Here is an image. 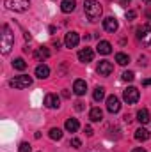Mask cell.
<instances>
[{"label": "cell", "instance_id": "cell-13", "mask_svg": "<svg viewBox=\"0 0 151 152\" xmlns=\"http://www.w3.org/2000/svg\"><path fill=\"white\" fill-rule=\"evenodd\" d=\"M73 92H75L76 96H84V94L87 92V83H85L84 80H75V83H73Z\"/></svg>", "mask_w": 151, "mask_h": 152}, {"label": "cell", "instance_id": "cell-34", "mask_svg": "<svg viewBox=\"0 0 151 152\" xmlns=\"http://www.w3.org/2000/svg\"><path fill=\"white\" fill-rule=\"evenodd\" d=\"M132 152H146V151H144L142 147H137V149H133V151H132Z\"/></svg>", "mask_w": 151, "mask_h": 152}, {"label": "cell", "instance_id": "cell-33", "mask_svg": "<svg viewBox=\"0 0 151 152\" xmlns=\"http://www.w3.org/2000/svg\"><path fill=\"white\" fill-rule=\"evenodd\" d=\"M124 122H128V124H130V122H132V117H130V115H124Z\"/></svg>", "mask_w": 151, "mask_h": 152}, {"label": "cell", "instance_id": "cell-2", "mask_svg": "<svg viewBox=\"0 0 151 152\" xmlns=\"http://www.w3.org/2000/svg\"><path fill=\"white\" fill-rule=\"evenodd\" d=\"M13 44H14V34L11 32L9 25H4V27H2V36H0V48H2V53L7 55V53L11 51Z\"/></svg>", "mask_w": 151, "mask_h": 152}, {"label": "cell", "instance_id": "cell-24", "mask_svg": "<svg viewBox=\"0 0 151 152\" xmlns=\"http://www.w3.org/2000/svg\"><path fill=\"white\" fill-rule=\"evenodd\" d=\"M13 67H14L16 71H25V69H27V62H25L23 58H14Z\"/></svg>", "mask_w": 151, "mask_h": 152}, {"label": "cell", "instance_id": "cell-5", "mask_svg": "<svg viewBox=\"0 0 151 152\" xmlns=\"http://www.w3.org/2000/svg\"><path fill=\"white\" fill-rule=\"evenodd\" d=\"M9 85L11 87H14V88H27V87H30L32 85V78L27 75H21V76H16V78H13L11 81H9Z\"/></svg>", "mask_w": 151, "mask_h": 152}, {"label": "cell", "instance_id": "cell-21", "mask_svg": "<svg viewBox=\"0 0 151 152\" xmlns=\"http://www.w3.org/2000/svg\"><path fill=\"white\" fill-rule=\"evenodd\" d=\"M93 97H94V101H96V103H100V101L105 97V88H103V87H96V88H94V92H93Z\"/></svg>", "mask_w": 151, "mask_h": 152}, {"label": "cell", "instance_id": "cell-15", "mask_svg": "<svg viewBox=\"0 0 151 152\" xmlns=\"http://www.w3.org/2000/svg\"><path fill=\"white\" fill-rule=\"evenodd\" d=\"M36 76L41 78V80L48 78V76H50V67H48V66H44V64H39L38 67H36Z\"/></svg>", "mask_w": 151, "mask_h": 152}, {"label": "cell", "instance_id": "cell-4", "mask_svg": "<svg viewBox=\"0 0 151 152\" xmlns=\"http://www.w3.org/2000/svg\"><path fill=\"white\" fill-rule=\"evenodd\" d=\"M5 5H7V9H11V11L23 12V11L29 9L30 2H29V0H5Z\"/></svg>", "mask_w": 151, "mask_h": 152}, {"label": "cell", "instance_id": "cell-7", "mask_svg": "<svg viewBox=\"0 0 151 152\" xmlns=\"http://www.w3.org/2000/svg\"><path fill=\"white\" fill-rule=\"evenodd\" d=\"M44 106L50 108V110L59 108V106H61V99H59V96H57V94H46V97H44Z\"/></svg>", "mask_w": 151, "mask_h": 152}, {"label": "cell", "instance_id": "cell-29", "mask_svg": "<svg viewBox=\"0 0 151 152\" xmlns=\"http://www.w3.org/2000/svg\"><path fill=\"white\" fill-rule=\"evenodd\" d=\"M135 16H137V12H135V11H128V12H126V18H128V21L135 20Z\"/></svg>", "mask_w": 151, "mask_h": 152}, {"label": "cell", "instance_id": "cell-14", "mask_svg": "<svg viewBox=\"0 0 151 152\" xmlns=\"http://www.w3.org/2000/svg\"><path fill=\"white\" fill-rule=\"evenodd\" d=\"M96 50H98V53H101V55H110V53H112V44H110L109 41H100L98 46H96Z\"/></svg>", "mask_w": 151, "mask_h": 152}, {"label": "cell", "instance_id": "cell-31", "mask_svg": "<svg viewBox=\"0 0 151 152\" xmlns=\"http://www.w3.org/2000/svg\"><path fill=\"white\" fill-rule=\"evenodd\" d=\"M75 108L78 110V112H82V110H84V103H80V101H78V103L75 104Z\"/></svg>", "mask_w": 151, "mask_h": 152}, {"label": "cell", "instance_id": "cell-11", "mask_svg": "<svg viewBox=\"0 0 151 152\" xmlns=\"http://www.w3.org/2000/svg\"><path fill=\"white\" fill-rule=\"evenodd\" d=\"M103 28L107 30V32H115L117 28H119V23H117V20L114 18V16H109V18H105L103 20Z\"/></svg>", "mask_w": 151, "mask_h": 152}, {"label": "cell", "instance_id": "cell-28", "mask_svg": "<svg viewBox=\"0 0 151 152\" xmlns=\"http://www.w3.org/2000/svg\"><path fill=\"white\" fill-rule=\"evenodd\" d=\"M70 145H71L73 149H78V147L82 145V142H80L78 138H71V142H70Z\"/></svg>", "mask_w": 151, "mask_h": 152}, {"label": "cell", "instance_id": "cell-1", "mask_svg": "<svg viewBox=\"0 0 151 152\" xmlns=\"http://www.w3.org/2000/svg\"><path fill=\"white\" fill-rule=\"evenodd\" d=\"M84 11H85V16L89 18V21H98L100 16H101V5L98 0H85L84 2Z\"/></svg>", "mask_w": 151, "mask_h": 152}, {"label": "cell", "instance_id": "cell-25", "mask_svg": "<svg viewBox=\"0 0 151 152\" xmlns=\"http://www.w3.org/2000/svg\"><path fill=\"white\" fill-rule=\"evenodd\" d=\"M48 134H50L52 140H61V138H62V129H59V127H52Z\"/></svg>", "mask_w": 151, "mask_h": 152}, {"label": "cell", "instance_id": "cell-27", "mask_svg": "<svg viewBox=\"0 0 151 152\" xmlns=\"http://www.w3.org/2000/svg\"><path fill=\"white\" fill-rule=\"evenodd\" d=\"M20 152H32V147H30V143H27V142H23V143H20Z\"/></svg>", "mask_w": 151, "mask_h": 152}, {"label": "cell", "instance_id": "cell-23", "mask_svg": "<svg viewBox=\"0 0 151 152\" xmlns=\"http://www.w3.org/2000/svg\"><path fill=\"white\" fill-rule=\"evenodd\" d=\"M115 62H117L119 66H126V64L130 62V57H128L126 53H115Z\"/></svg>", "mask_w": 151, "mask_h": 152}, {"label": "cell", "instance_id": "cell-35", "mask_svg": "<svg viewBox=\"0 0 151 152\" xmlns=\"http://www.w3.org/2000/svg\"><path fill=\"white\" fill-rule=\"evenodd\" d=\"M121 4H123V5H126V4H130V0H121Z\"/></svg>", "mask_w": 151, "mask_h": 152}, {"label": "cell", "instance_id": "cell-12", "mask_svg": "<svg viewBox=\"0 0 151 152\" xmlns=\"http://www.w3.org/2000/svg\"><path fill=\"white\" fill-rule=\"evenodd\" d=\"M78 42H80V37H78L76 32H68V34H66V37H64V44H66V48H76Z\"/></svg>", "mask_w": 151, "mask_h": 152}, {"label": "cell", "instance_id": "cell-17", "mask_svg": "<svg viewBox=\"0 0 151 152\" xmlns=\"http://www.w3.org/2000/svg\"><path fill=\"white\" fill-rule=\"evenodd\" d=\"M135 140H137V142H146V140H150V131L144 129V127H139V129L135 131Z\"/></svg>", "mask_w": 151, "mask_h": 152}, {"label": "cell", "instance_id": "cell-30", "mask_svg": "<svg viewBox=\"0 0 151 152\" xmlns=\"http://www.w3.org/2000/svg\"><path fill=\"white\" fill-rule=\"evenodd\" d=\"M84 131H85V134H87V136H93V127H91V126H85V127H84Z\"/></svg>", "mask_w": 151, "mask_h": 152}, {"label": "cell", "instance_id": "cell-36", "mask_svg": "<svg viewBox=\"0 0 151 152\" xmlns=\"http://www.w3.org/2000/svg\"><path fill=\"white\" fill-rule=\"evenodd\" d=\"M144 2H148V4H151V0H144Z\"/></svg>", "mask_w": 151, "mask_h": 152}, {"label": "cell", "instance_id": "cell-8", "mask_svg": "<svg viewBox=\"0 0 151 152\" xmlns=\"http://www.w3.org/2000/svg\"><path fill=\"white\" fill-rule=\"evenodd\" d=\"M98 75L100 76H109L110 73L114 71V66H112V62H109V60H101L100 64H98Z\"/></svg>", "mask_w": 151, "mask_h": 152}, {"label": "cell", "instance_id": "cell-9", "mask_svg": "<svg viewBox=\"0 0 151 152\" xmlns=\"http://www.w3.org/2000/svg\"><path fill=\"white\" fill-rule=\"evenodd\" d=\"M107 110H109L110 113H117V112L121 110L119 97H115V96H109V97H107Z\"/></svg>", "mask_w": 151, "mask_h": 152}, {"label": "cell", "instance_id": "cell-26", "mask_svg": "<svg viewBox=\"0 0 151 152\" xmlns=\"http://www.w3.org/2000/svg\"><path fill=\"white\" fill-rule=\"evenodd\" d=\"M121 78H123L124 81H133V78H135V75H133V71H124Z\"/></svg>", "mask_w": 151, "mask_h": 152}, {"label": "cell", "instance_id": "cell-18", "mask_svg": "<svg viewBox=\"0 0 151 152\" xmlns=\"http://www.w3.org/2000/svg\"><path fill=\"white\" fill-rule=\"evenodd\" d=\"M89 118H91V122H101L103 120V112L100 108H93L89 112Z\"/></svg>", "mask_w": 151, "mask_h": 152}, {"label": "cell", "instance_id": "cell-20", "mask_svg": "<svg viewBox=\"0 0 151 152\" xmlns=\"http://www.w3.org/2000/svg\"><path fill=\"white\" fill-rule=\"evenodd\" d=\"M137 120L144 126V124H148L150 122V112L146 110V108H142V110H139L137 112Z\"/></svg>", "mask_w": 151, "mask_h": 152}, {"label": "cell", "instance_id": "cell-3", "mask_svg": "<svg viewBox=\"0 0 151 152\" xmlns=\"http://www.w3.org/2000/svg\"><path fill=\"white\" fill-rule=\"evenodd\" d=\"M137 41L142 46H150L151 44V27L150 25H141L137 28Z\"/></svg>", "mask_w": 151, "mask_h": 152}, {"label": "cell", "instance_id": "cell-10", "mask_svg": "<svg viewBox=\"0 0 151 152\" xmlns=\"http://www.w3.org/2000/svg\"><path fill=\"white\" fill-rule=\"evenodd\" d=\"M93 58H94V51H93L91 48H84V50L78 51V60H80V62L89 64V62H93Z\"/></svg>", "mask_w": 151, "mask_h": 152}, {"label": "cell", "instance_id": "cell-22", "mask_svg": "<svg viewBox=\"0 0 151 152\" xmlns=\"http://www.w3.org/2000/svg\"><path fill=\"white\" fill-rule=\"evenodd\" d=\"M36 57H38L39 60L48 58V57H50V50H48L46 46H41V48H38V51H36Z\"/></svg>", "mask_w": 151, "mask_h": 152}, {"label": "cell", "instance_id": "cell-6", "mask_svg": "<svg viewBox=\"0 0 151 152\" xmlns=\"http://www.w3.org/2000/svg\"><path fill=\"white\" fill-rule=\"evenodd\" d=\"M139 88H135V87H128V88H124L123 90V99L128 103V104H135L137 101H139Z\"/></svg>", "mask_w": 151, "mask_h": 152}, {"label": "cell", "instance_id": "cell-19", "mask_svg": "<svg viewBox=\"0 0 151 152\" xmlns=\"http://www.w3.org/2000/svg\"><path fill=\"white\" fill-rule=\"evenodd\" d=\"M64 127H66V131H70V133H76L78 127H80V124H78L76 118H68L66 124H64Z\"/></svg>", "mask_w": 151, "mask_h": 152}, {"label": "cell", "instance_id": "cell-16", "mask_svg": "<svg viewBox=\"0 0 151 152\" xmlns=\"http://www.w3.org/2000/svg\"><path fill=\"white\" fill-rule=\"evenodd\" d=\"M75 7H76V0H62V4H61L62 12H73Z\"/></svg>", "mask_w": 151, "mask_h": 152}, {"label": "cell", "instance_id": "cell-32", "mask_svg": "<svg viewBox=\"0 0 151 152\" xmlns=\"http://www.w3.org/2000/svg\"><path fill=\"white\" fill-rule=\"evenodd\" d=\"M142 85H144V87H150V85H151V78L144 80V81H142Z\"/></svg>", "mask_w": 151, "mask_h": 152}]
</instances>
